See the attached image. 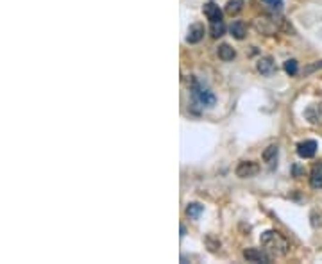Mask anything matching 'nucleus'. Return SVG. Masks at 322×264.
Here are the masks:
<instances>
[{
    "label": "nucleus",
    "mask_w": 322,
    "mask_h": 264,
    "mask_svg": "<svg viewBox=\"0 0 322 264\" xmlns=\"http://www.w3.org/2000/svg\"><path fill=\"white\" fill-rule=\"evenodd\" d=\"M260 243H262L263 250L267 252L268 255H274V257H283L287 255L288 248V241L279 234L278 230H265L260 238Z\"/></svg>",
    "instance_id": "f257e3e1"
},
{
    "label": "nucleus",
    "mask_w": 322,
    "mask_h": 264,
    "mask_svg": "<svg viewBox=\"0 0 322 264\" xmlns=\"http://www.w3.org/2000/svg\"><path fill=\"white\" fill-rule=\"evenodd\" d=\"M192 97H193L195 106H201V107H213L215 102H217L215 95L211 93L208 88H204L203 84H199V82H193Z\"/></svg>",
    "instance_id": "f03ea898"
},
{
    "label": "nucleus",
    "mask_w": 322,
    "mask_h": 264,
    "mask_svg": "<svg viewBox=\"0 0 322 264\" xmlns=\"http://www.w3.org/2000/svg\"><path fill=\"white\" fill-rule=\"evenodd\" d=\"M243 259L247 263H270V255L265 252V250H258V248H247L243 250Z\"/></svg>",
    "instance_id": "7ed1b4c3"
},
{
    "label": "nucleus",
    "mask_w": 322,
    "mask_h": 264,
    "mask_svg": "<svg viewBox=\"0 0 322 264\" xmlns=\"http://www.w3.org/2000/svg\"><path fill=\"white\" fill-rule=\"evenodd\" d=\"M258 171H260V166H258L256 162L253 161H242L240 164L236 166V177L240 179H251V177L258 175Z\"/></svg>",
    "instance_id": "20e7f679"
},
{
    "label": "nucleus",
    "mask_w": 322,
    "mask_h": 264,
    "mask_svg": "<svg viewBox=\"0 0 322 264\" xmlns=\"http://www.w3.org/2000/svg\"><path fill=\"white\" fill-rule=\"evenodd\" d=\"M254 27H256V30H260L262 34H267V36L276 34V30H278V27H276V22H272V20L267 18V16L254 20Z\"/></svg>",
    "instance_id": "39448f33"
},
{
    "label": "nucleus",
    "mask_w": 322,
    "mask_h": 264,
    "mask_svg": "<svg viewBox=\"0 0 322 264\" xmlns=\"http://www.w3.org/2000/svg\"><path fill=\"white\" fill-rule=\"evenodd\" d=\"M297 154L302 159H312V157L317 154V141H313V139L301 141L297 145Z\"/></svg>",
    "instance_id": "423d86ee"
},
{
    "label": "nucleus",
    "mask_w": 322,
    "mask_h": 264,
    "mask_svg": "<svg viewBox=\"0 0 322 264\" xmlns=\"http://www.w3.org/2000/svg\"><path fill=\"white\" fill-rule=\"evenodd\" d=\"M256 70L260 72L262 75H265V77H268V75H272V74H276V70H278V66H276V63H274V59L272 57H262V59H258V63H256Z\"/></svg>",
    "instance_id": "0eeeda50"
},
{
    "label": "nucleus",
    "mask_w": 322,
    "mask_h": 264,
    "mask_svg": "<svg viewBox=\"0 0 322 264\" xmlns=\"http://www.w3.org/2000/svg\"><path fill=\"white\" fill-rule=\"evenodd\" d=\"M304 116L310 123L317 125V123H322V104H312L310 107L304 111Z\"/></svg>",
    "instance_id": "6e6552de"
},
{
    "label": "nucleus",
    "mask_w": 322,
    "mask_h": 264,
    "mask_svg": "<svg viewBox=\"0 0 322 264\" xmlns=\"http://www.w3.org/2000/svg\"><path fill=\"white\" fill-rule=\"evenodd\" d=\"M203 38H204V25L203 24L190 25L188 34H186V43L195 45V43H199V41H201Z\"/></svg>",
    "instance_id": "1a4fd4ad"
},
{
    "label": "nucleus",
    "mask_w": 322,
    "mask_h": 264,
    "mask_svg": "<svg viewBox=\"0 0 322 264\" xmlns=\"http://www.w3.org/2000/svg\"><path fill=\"white\" fill-rule=\"evenodd\" d=\"M203 11H204V15H206V18H208L209 22H218V20H222V9H220L215 2H208V4H204Z\"/></svg>",
    "instance_id": "9d476101"
},
{
    "label": "nucleus",
    "mask_w": 322,
    "mask_h": 264,
    "mask_svg": "<svg viewBox=\"0 0 322 264\" xmlns=\"http://www.w3.org/2000/svg\"><path fill=\"white\" fill-rule=\"evenodd\" d=\"M310 184L313 189H322V162H317L310 173Z\"/></svg>",
    "instance_id": "9b49d317"
},
{
    "label": "nucleus",
    "mask_w": 322,
    "mask_h": 264,
    "mask_svg": "<svg viewBox=\"0 0 322 264\" xmlns=\"http://www.w3.org/2000/svg\"><path fill=\"white\" fill-rule=\"evenodd\" d=\"M218 57L222 59V61H233L236 57V50L231 47V45L224 43L218 47Z\"/></svg>",
    "instance_id": "f8f14e48"
},
{
    "label": "nucleus",
    "mask_w": 322,
    "mask_h": 264,
    "mask_svg": "<svg viewBox=\"0 0 322 264\" xmlns=\"http://www.w3.org/2000/svg\"><path fill=\"white\" fill-rule=\"evenodd\" d=\"M229 32H231V36H233L234 39H243L247 36V27H245L243 22H234V24L229 27Z\"/></svg>",
    "instance_id": "ddd939ff"
},
{
    "label": "nucleus",
    "mask_w": 322,
    "mask_h": 264,
    "mask_svg": "<svg viewBox=\"0 0 322 264\" xmlns=\"http://www.w3.org/2000/svg\"><path fill=\"white\" fill-rule=\"evenodd\" d=\"M243 5H245L243 0H228V4H226V13H228L229 16H236L238 13H242L243 11Z\"/></svg>",
    "instance_id": "4468645a"
},
{
    "label": "nucleus",
    "mask_w": 322,
    "mask_h": 264,
    "mask_svg": "<svg viewBox=\"0 0 322 264\" xmlns=\"http://www.w3.org/2000/svg\"><path fill=\"white\" fill-rule=\"evenodd\" d=\"M203 212H204V206L203 204H199V202H192V204H188V207H186V216L192 218V220H199Z\"/></svg>",
    "instance_id": "2eb2a0df"
},
{
    "label": "nucleus",
    "mask_w": 322,
    "mask_h": 264,
    "mask_svg": "<svg viewBox=\"0 0 322 264\" xmlns=\"http://www.w3.org/2000/svg\"><path fill=\"white\" fill-rule=\"evenodd\" d=\"M278 154H279V147L278 145H268L263 152V161L268 162V164H272V162L278 161Z\"/></svg>",
    "instance_id": "dca6fc26"
},
{
    "label": "nucleus",
    "mask_w": 322,
    "mask_h": 264,
    "mask_svg": "<svg viewBox=\"0 0 322 264\" xmlns=\"http://www.w3.org/2000/svg\"><path fill=\"white\" fill-rule=\"evenodd\" d=\"M209 32H211L213 38H220V36H224V32H226V25H224L222 20H218V22H211Z\"/></svg>",
    "instance_id": "f3484780"
},
{
    "label": "nucleus",
    "mask_w": 322,
    "mask_h": 264,
    "mask_svg": "<svg viewBox=\"0 0 322 264\" xmlns=\"http://www.w3.org/2000/svg\"><path fill=\"white\" fill-rule=\"evenodd\" d=\"M283 68H285V72H287L290 77H293V75H297V61L295 59H288V61H285V64H283Z\"/></svg>",
    "instance_id": "a211bd4d"
},
{
    "label": "nucleus",
    "mask_w": 322,
    "mask_h": 264,
    "mask_svg": "<svg viewBox=\"0 0 322 264\" xmlns=\"http://www.w3.org/2000/svg\"><path fill=\"white\" fill-rule=\"evenodd\" d=\"M262 2H265V4L270 7V9L274 11H281L283 9V0H262Z\"/></svg>",
    "instance_id": "6ab92c4d"
},
{
    "label": "nucleus",
    "mask_w": 322,
    "mask_h": 264,
    "mask_svg": "<svg viewBox=\"0 0 322 264\" xmlns=\"http://www.w3.org/2000/svg\"><path fill=\"white\" fill-rule=\"evenodd\" d=\"M184 236H186V227L181 225V238H184Z\"/></svg>",
    "instance_id": "aec40b11"
}]
</instances>
